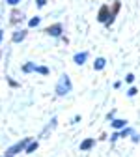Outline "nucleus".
Listing matches in <instances>:
<instances>
[{
  "instance_id": "1",
  "label": "nucleus",
  "mask_w": 140,
  "mask_h": 157,
  "mask_svg": "<svg viewBox=\"0 0 140 157\" xmlns=\"http://www.w3.org/2000/svg\"><path fill=\"white\" fill-rule=\"evenodd\" d=\"M84 58H86V54H77V56H75V60H77V64H82V62H84Z\"/></svg>"
},
{
  "instance_id": "2",
  "label": "nucleus",
  "mask_w": 140,
  "mask_h": 157,
  "mask_svg": "<svg viewBox=\"0 0 140 157\" xmlns=\"http://www.w3.org/2000/svg\"><path fill=\"white\" fill-rule=\"evenodd\" d=\"M103 66H105V60H103V58H99V60L95 62V67H97V69H101Z\"/></svg>"
},
{
  "instance_id": "3",
  "label": "nucleus",
  "mask_w": 140,
  "mask_h": 157,
  "mask_svg": "<svg viewBox=\"0 0 140 157\" xmlns=\"http://www.w3.org/2000/svg\"><path fill=\"white\" fill-rule=\"evenodd\" d=\"M92 144H93L92 140H84V142H82V150H86V148H90Z\"/></svg>"
},
{
  "instance_id": "4",
  "label": "nucleus",
  "mask_w": 140,
  "mask_h": 157,
  "mask_svg": "<svg viewBox=\"0 0 140 157\" xmlns=\"http://www.w3.org/2000/svg\"><path fill=\"white\" fill-rule=\"evenodd\" d=\"M60 32V26H54V28H51V34H58Z\"/></svg>"
},
{
  "instance_id": "5",
  "label": "nucleus",
  "mask_w": 140,
  "mask_h": 157,
  "mask_svg": "<svg viewBox=\"0 0 140 157\" xmlns=\"http://www.w3.org/2000/svg\"><path fill=\"white\" fill-rule=\"evenodd\" d=\"M37 23H39V19H32V21H30V25H32V26H36Z\"/></svg>"
},
{
  "instance_id": "6",
  "label": "nucleus",
  "mask_w": 140,
  "mask_h": 157,
  "mask_svg": "<svg viewBox=\"0 0 140 157\" xmlns=\"http://www.w3.org/2000/svg\"><path fill=\"white\" fill-rule=\"evenodd\" d=\"M45 4V0H37V6H43Z\"/></svg>"
},
{
  "instance_id": "7",
  "label": "nucleus",
  "mask_w": 140,
  "mask_h": 157,
  "mask_svg": "<svg viewBox=\"0 0 140 157\" xmlns=\"http://www.w3.org/2000/svg\"><path fill=\"white\" fill-rule=\"evenodd\" d=\"M8 2H9V4H17V0H8Z\"/></svg>"
}]
</instances>
